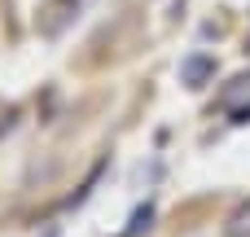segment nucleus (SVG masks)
<instances>
[{"mask_svg": "<svg viewBox=\"0 0 250 237\" xmlns=\"http://www.w3.org/2000/svg\"><path fill=\"white\" fill-rule=\"evenodd\" d=\"M211 75H215V57H207V53H193V57L180 62V79H185L189 88H202Z\"/></svg>", "mask_w": 250, "mask_h": 237, "instance_id": "obj_1", "label": "nucleus"}, {"mask_svg": "<svg viewBox=\"0 0 250 237\" xmlns=\"http://www.w3.org/2000/svg\"><path fill=\"white\" fill-rule=\"evenodd\" d=\"M149 220H154V207L145 202V207H136V215H132V224H127V237H141L149 229Z\"/></svg>", "mask_w": 250, "mask_h": 237, "instance_id": "obj_2", "label": "nucleus"}, {"mask_svg": "<svg viewBox=\"0 0 250 237\" xmlns=\"http://www.w3.org/2000/svg\"><path fill=\"white\" fill-rule=\"evenodd\" d=\"M242 233H250V211H242V215L233 220V237H242Z\"/></svg>", "mask_w": 250, "mask_h": 237, "instance_id": "obj_3", "label": "nucleus"}, {"mask_svg": "<svg viewBox=\"0 0 250 237\" xmlns=\"http://www.w3.org/2000/svg\"><path fill=\"white\" fill-rule=\"evenodd\" d=\"M233 123H250V106H242V110L233 114Z\"/></svg>", "mask_w": 250, "mask_h": 237, "instance_id": "obj_4", "label": "nucleus"}]
</instances>
